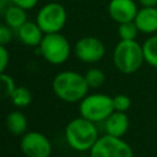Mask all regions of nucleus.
<instances>
[{
    "instance_id": "nucleus-4",
    "label": "nucleus",
    "mask_w": 157,
    "mask_h": 157,
    "mask_svg": "<svg viewBox=\"0 0 157 157\" xmlns=\"http://www.w3.org/2000/svg\"><path fill=\"white\" fill-rule=\"evenodd\" d=\"M38 48L43 59L52 65L66 63L72 50L69 39L60 32L45 33Z\"/></svg>"
},
{
    "instance_id": "nucleus-23",
    "label": "nucleus",
    "mask_w": 157,
    "mask_h": 157,
    "mask_svg": "<svg viewBox=\"0 0 157 157\" xmlns=\"http://www.w3.org/2000/svg\"><path fill=\"white\" fill-rule=\"evenodd\" d=\"M9 63H10V53L6 45L0 44V72H5Z\"/></svg>"
},
{
    "instance_id": "nucleus-22",
    "label": "nucleus",
    "mask_w": 157,
    "mask_h": 157,
    "mask_svg": "<svg viewBox=\"0 0 157 157\" xmlns=\"http://www.w3.org/2000/svg\"><path fill=\"white\" fill-rule=\"evenodd\" d=\"M11 40H12V28L2 23L0 26V44L7 45Z\"/></svg>"
},
{
    "instance_id": "nucleus-1",
    "label": "nucleus",
    "mask_w": 157,
    "mask_h": 157,
    "mask_svg": "<svg viewBox=\"0 0 157 157\" xmlns=\"http://www.w3.org/2000/svg\"><path fill=\"white\" fill-rule=\"evenodd\" d=\"M54 94L66 103H80L87 94L90 86L85 75L72 70H64L58 72L52 82Z\"/></svg>"
},
{
    "instance_id": "nucleus-8",
    "label": "nucleus",
    "mask_w": 157,
    "mask_h": 157,
    "mask_svg": "<svg viewBox=\"0 0 157 157\" xmlns=\"http://www.w3.org/2000/svg\"><path fill=\"white\" fill-rule=\"evenodd\" d=\"M20 150L25 157H50L53 147L49 137L39 131H27L21 136Z\"/></svg>"
},
{
    "instance_id": "nucleus-9",
    "label": "nucleus",
    "mask_w": 157,
    "mask_h": 157,
    "mask_svg": "<svg viewBox=\"0 0 157 157\" xmlns=\"http://www.w3.org/2000/svg\"><path fill=\"white\" fill-rule=\"evenodd\" d=\"M72 50L75 56L85 64H96L101 61L105 55L104 43L94 36H86L80 38L75 43Z\"/></svg>"
},
{
    "instance_id": "nucleus-13",
    "label": "nucleus",
    "mask_w": 157,
    "mask_h": 157,
    "mask_svg": "<svg viewBox=\"0 0 157 157\" xmlns=\"http://www.w3.org/2000/svg\"><path fill=\"white\" fill-rule=\"evenodd\" d=\"M44 34L45 33L42 31V28L38 26L36 21H27L17 29V36L20 40L25 45L33 48L39 47Z\"/></svg>"
},
{
    "instance_id": "nucleus-16",
    "label": "nucleus",
    "mask_w": 157,
    "mask_h": 157,
    "mask_svg": "<svg viewBox=\"0 0 157 157\" xmlns=\"http://www.w3.org/2000/svg\"><path fill=\"white\" fill-rule=\"evenodd\" d=\"M144 56L145 63H147L150 66L157 69V34H151L144 43Z\"/></svg>"
},
{
    "instance_id": "nucleus-11",
    "label": "nucleus",
    "mask_w": 157,
    "mask_h": 157,
    "mask_svg": "<svg viewBox=\"0 0 157 157\" xmlns=\"http://www.w3.org/2000/svg\"><path fill=\"white\" fill-rule=\"evenodd\" d=\"M140 33L155 34L157 33V6H141L139 9L135 20Z\"/></svg>"
},
{
    "instance_id": "nucleus-2",
    "label": "nucleus",
    "mask_w": 157,
    "mask_h": 157,
    "mask_svg": "<svg viewBox=\"0 0 157 157\" xmlns=\"http://www.w3.org/2000/svg\"><path fill=\"white\" fill-rule=\"evenodd\" d=\"M64 137L70 148L76 152H90L98 140V129L96 123L78 117L70 120L64 130Z\"/></svg>"
},
{
    "instance_id": "nucleus-18",
    "label": "nucleus",
    "mask_w": 157,
    "mask_h": 157,
    "mask_svg": "<svg viewBox=\"0 0 157 157\" xmlns=\"http://www.w3.org/2000/svg\"><path fill=\"white\" fill-rule=\"evenodd\" d=\"M83 75L90 88H98L105 81V74L98 67H91Z\"/></svg>"
},
{
    "instance_id": "nucleus-25",
    "label": "nucleus",
    "mask_w": 157,
    "mask_h": 157,
    "mask_svg": "<svg viewBox=\"0 0 157 157\" xmlns=\"http://www.w3.org/2000/svg\"><path fill=\"white\" fill-rule=\"evenodd\" d=\"M141 6H157V0H137Z\"/></svg>"
},
{
    "instance_id": "nucleus-24",
    "label": "nucleus",
    "mask_w": 157,
    "mask_h": 157,
    "mask_svg": "<svg viewBox=\"0 0 157 157\" xmlns=\"http://www.w3.org/2000/svg\"><path fill=\"white\" fill-rule=\"evenodd\" d=\"M11 4H15L25 10H32L37 6L39 0H9Z\"/></svg>"
},
{
    "instance_id": "nucleus-21",
    "label": "nucleus",
    "mask_w": 157,
    "mask_h": 157,
    "mask_svg": "<svg viewBox=\"0 0 157 157\" xmlns=\"http://www.w3.org/2000/svg\"><path fill=\"white\" fill-rule=\"evenodd\" d=\"M113 105H114V110L126 113L129 110L130 105H131V98L128 94H124V93L115 94L113 97Z\"/></svg>"
},
{
    "instance_id": "nucleus-3",
    "label": "nucleus",
    "mask_w": 157,
    "mask_h": 157,
    "mask_svg": "<svg viewBox=\"0 0 157 157\" xmlns=\"http://www.w3.org/2000/svg\"><path fill=\"white\" fill-rule=\"evenodd\" d=\"M112 60L115 69L125 75L135 74L145 63L142 44L135 40L120 39L113 49Z\"/></svg>"
},
{
    "instance_id": "nucleus-10",
    "label": "nucleus",
    "mask_w": 157,
    "mask_h": 157,
    "mask_svg": "<svg viewBox=\"0 0 157 157\" xmlns=\"http://www.w3.org/2000/svg\"><path fill=\"white\" fill-rule=\"evenodd\" d=\"M137 11V4L134 0H110L108 4V15L118 25L134 21Z\"/></svg>"
},
{
    "instance_id": "nucleus-6",
    "label": "nucleus",
    "mask_w": 157,
    "mask_h": 157,
    "mask_svg": "<svg viewBox=\"0 0 157 157\" xmlns=\"http://www.w3.org/2000/svg\"><path fill=\"white\" fill-rule=\"evenodd\" d=\"M36 22L44 33L61 32L67 22V12L64 5L56 1L43 5L36 16Z\"/></svg>"
},
{
    "instance_id": "nucleus-5",
    "label": "nucleus",
    "mask_w": 157,
    "mask_h": 157,
    "mask_svg": "<svg viewBox=\"0 0 157 157\" xmlns=\"http://www.w3.org/2000/svg\"><path fill=\"white\" fill-rule=\"evenodd\" d=\"M80 115L93 121L103 123L113 112V97L105 93H88L78 103Z\"/></svg>"
},
{
    "instance_id": "nucleus-17",
    "label": "nucleus",
    "mask_w": 157,
    "mask_h": 157,
    "mask_svg": "<svg viewBox=\"0 0 157 157\" xmlns=\"http://www.w3.org/2000/svg\"><path fill=\"white\" fill-rule=\"evenodd\" d=\"M12 104L17 108H26L32 102V93L25 86H17L10 97Z\"/></svg>"
},
{
    "instance_id": "nucleus-14",
    "label": "nucleus",
    "mask_w": 157,
    "mask_h": 157,
    "mask_svg": "<svg viewBox=\"0 0 157 157\" xmlns=\"http://www.w3.org/2000/svg\"><path fill=\"white\" fill-rule=\"evenodd\" d=\"M5 125L12 135L22 136L23 134L27 132L28 120L27 117L21 110H12L6 115Z\"/></svg>"
},
{
    "instance_id": "nucleus-12",
    "label": "nucleus",
    "mask_w": 157,
    "mask_h": 157,
    "mask_svg": "<svg viewBox=\"0 0 157 157\" xmlns=\"http://www.w3.org/2000/svg\"><path fill=\"white\" fill-rule=\"evenodd\" d=\"M103 123H104L105 134L117 137L125 136L130 126L128 114L125 112H118V110H114Z\"/></svg>"
},
{
    "instance_id": "nucleus-7",
    "label": "nucleus",
    "mask_w": 157,
    "mask_h": 157,
    "mask_svg": "<svg viewBox=\"0 0 157 157\" xmlns=\"http://www.w3.org/2000/svg\"><path fill=\"white\" fill-rule=\"evenodd\" d=\"M90 157H134L132 147L123 137L112 135L99 136L90 150Z\"/></svg>"
},
{
    "instance_id": "nucleus-15",
    "label": "nucleus",
    "mask_w": 157,
    "mask_h": 157,
    "mask_svg": "<svg viewBox=\"0 0 157 157\" xmlns=\"http://www.w3.org/2000/svg\"><path fill=\"white\" fill-rule=\"evenodd\" d=\"M27 10L15 5V4H11L9 5L5 10H4V23L7 25L9 27H11L12 29L17 31L23 23H26L28 20H27V13H26Z\"/></svg>"
},
{
    "instance_id": "nucleus-20",
    "label": "nucleus",
    "mask_w": 157,
    "mask_h": 157,
    "mask_svg": "<svg viewBox=\"0 0 157 157\" xmlns=\"http://www.w3.org/2000/svg\"><path fill=\"white\" fill-rule=\"evenodd\" d=\"M0 80H1V91H2V97L4 98H10L12 92L15 91V88L17 87L15 83V80L12 78V76H10L6 72H1L0 74Z\"/></svg>"
},
{
    "instance_id": "nucleus-19",
    "label": "nucleus",
    "mask_w": 157,
    "mask_h": 157,
    "mask_svg": "<svg viewBox=\"0 0 157 157\" xmlns=\"http://www.w3.org/2000/svg\"><path fill=\"white\" fill-rule=\"evenodd\" d=\"M139 33L140 31L134 21L119 23L118 26V36L123 40H135Z\"/></svg>"
}]
</instances>
